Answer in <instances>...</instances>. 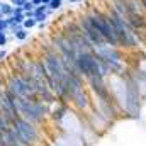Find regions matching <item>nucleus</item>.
Here are the masks:
<instances>
[{"label": "nucleus", "mask_w": 146, "mask_h": 146, "mask_svg": "<svg viewBox=\"0 0 146 146\" xmlns=\"http://www.w3.org/2000/svg\"><path fill=\"white\" fill-rule=\"evenodd\" d=\"M17 109L21 117L41 126L49 119V106L39 99H17Z\"/></svg>", "instance_id": "obj_1"}, {"label": "nucleus", "mask_w": 146, "mask_h": 146, "mask_svg": "<svg viewBox=\"0 0 146 146\" xmlns=\"http://www.w3.org/2000/svg\"><path fill=\"white\" fill-rule=\"evenodd\" d=\"M87 15L90 19V22L94 24V27L100 33V36L106 39V42L112 46V48H119V42H117V36H115V31L112 27L109 21V15L106 14V10L102 7H90L87 10Z\"/></svg>", "instance_id": "obj_2"}, {"label": "nucleus", "mask_w": 146, "mask_h": 146, "mask_svg": "<svg viewBox=\"0 0 146 146\" xmlns=\"http://www.w3.org/2000/svg\"><path fill=\"white\" fill-rule=\"evenodd\" d=\"M10 127L14 129L17 139L21 141L22 146H42V133L37 124L24 117H19Z\"/></svg>", "instance_id": "obj_3"}, {"label": "nucleus", "mask_w": 146, "mask_h": 146, "mask_svg": "<svg viewBox=\"0 0 146 146\" xmlns=\"http://www.w3.org/2000/svg\"><path fill=\"white\" fill-rule=\"evenodd\" d=\"M75 68L85 80H90V78H95V76H104L102 66H100V63L97 60V54H95V49L78 53L76 61H75Z\"/></svg>", "instance_id": "obj_4"}, {"label": "nucleus", "mask_w": 146, "mask_h": 146, "mask_svg": "<svg viewBox=\"0 0 146 146\" xmlns=\"http://www.w3.org/2000/svg\"><path fill=\"white\" fill-rule=\"evenodd\" d=\"M65 37L72 42V46L76 49V53H83V51H92V49H95L94 46H92V42L87 39V36L83 34V31H82V27H80V24H78V21L76 19H72V21H66L63 26H61V29H60Z\"/></svg>", "instance_id": "obj_5"}, {"label": "nucleus", "mask_w": 146, "mask_h": 146, "mask_svg": "<svg viewBox=\"0 0 146 146\" xmlns=\"http://www.w3.org/2000/svg\"><path fill=\"white\" fill-rule=\"evenodd\" d=\"M76 21H78V24H80V27H82L83 34L87 36V39L92 42V46H94L95 49H97V48H102V46H107L106 39L100 36V33H99V31L94 27V24L90 22V19H88L87 12H82V14H78Z\"/></svg>", "instance_id": "obj_6"}, {"label": "nucleus", "mask_w": 146, "mask_h": 146, "mask_svg": "<svg viewBox=\"0 0 146 146\" xmlns=\"http://www.w3.org/2000/svg\"><path fill=\"white\" fill-rule=\"evenodd\" d=\"M12 14H14V5H12V3H3V2H2L0 15H2V17H10Z\"/></svg>", "instance_id": "obj_7"}, {"label": "nucleus", "mask_w": 146, "mask_h": 146, "mask_svg": "<svg viewBox=\"0 0 146 146\" xmlns=\"http://www.w3.org/2000/svg\"><path fill=\"white\" fill-rule=\"evenodd\" d=\"M34 26H37V21L34 19V17L26 19V21H24V24H22V27H24V29H27V31H29V29H33Z\"/></svg>", "instance_id": "obj_8"}, {"label": "nucleus", "mask_w": 146, "mask_h": 146, "mask_svg": "<svg viewBox=\"0 0 146 146\" xmlns=\"http://www.w3.org/2000/svg\"><path fill=\"white\" fill-rule=\"evenodd\" d=\"M27 36H29V33H27V29H24V27H22L19 33H15V34H14V37H15V39H19V41L27 39Z\"/></svg>", "instance_id": "obj_9"}, {"label": "nucleus", "mask_w": 146, "mask_h": 146, "mask_svg": "<svg viewBox=\"0 0 146 146\" xmlns=\"http://www.w3.org/2000/svg\"><path fill=\"white\" fill-rule=\"evenodd\" d=\"M63 5V0H51L49 2V10H60Z\"/></svg>", "instance_id": "obj_10"}, {"label": "nucleus", "mask_w": 146, "mask_h": 146, "mask_svg": "<svg viewBox=\"0 0 146 146\" xmlns=\"http://www.w3.org/2000/svg\"><path fill=\"white\" fill-rule=\"evenodd\" d=\"M7 31H9V22L5 17L0 15V33H7Z\"/></svg>", "instance_id": "obj_11"}, {"label": "nucleus", "mask_w": 146, "mask_h": 146, "mask_svg": "<svg viewBox=\"0 0 146 146\" xmlns=\"http://www.w3.org/2000/svg\"><path fill=\"white\" fill-rule=\"evenodd\" d=\"M22 9H24V14H26V12H33L36 7L33 5V2H31V0H27V2L24 3V7H22Z\"/></svg>", "instance_id": "obj_12"}, {"label": "nucleus", "mask_w": 146, "mask_h": 146, "mask_svg": "<svg viewBox=\"0 0 146 146\" xmlns=\"http://www.w3.org/2000/svg\"><path fill=\"white\" fill-rule=\"evenodd\" d=\"M14 19H15V24H24V21H26V14H15Z\"/></svg>", "instance_id": "obj_13"}, {"label": "nucleus", "mask_w": 146, "mask_h": 146, "mask_svg": "<svg viewBox=\"0 0 146 146\" xmlns=\"http://www.w3.org/2000/svg\"><path fill=\"white\" fill-rule=\"evenodd\" d=\"M34 19L37 21V24H41V22H46V19H48V12H44V14H39V15H36Z\"/></svg>", "instance_id": "obj_14"}, {"label": "nucleus", "mask_w": 146, "mask_h": 146, "mask_svg": "<svg viewBox=\"0 0 146 146\" xmlns=\"http://www.w3.org/2000/svg\"><path fill=\"white\" fill-rule=\"evenodd\" d=\"M7 44V33H0V49Z\"/></svg>", "instance_id": "obj_15"}, {"label": "nucleus", "mask_w": 146, "mask_h": 146, "mask_svg": "<svg viewBox=\"0 0 146 146\" xmlns=\"http://www.w3.org/2000/svg\"><path fill=\"white\" fill-rule=\"evenodd\" d=\"M26 2H27V0H10V3H12L14 7H24Z\"/></svg>", "instance_id": "obj_16"}, {"label": "nucleus", "mask_w": 146, "mask_h": 146, "mask_svg": "<svg viewBox=\"0 0 146 146\" xmlns=\"http://www.w3.org/2000/svg\"><path fill=\"white\" fill-rule=\"evenodd\" d=\"M15 14H24V9L22 7H14V14L12 15H15Z\"/></svg>", "instance_id": "obj_17"}, {"label": "nucleus", "mask_w": 146, "mask_h": 146, "mask_svg": "<svg viewBox=\"0 0 146 146\" xmlns=\"http://www.w3.org/2000/svg\"><path fill=\"white\" fill-rule=\"evenodd\" d=\"M5 58H7V53H5L3 49H0V61H3Z\"/></svg>", "instance_id": "obj_18"}, {"label": "nucleus", "mask_w": 146, "mask_h": 146, "mask_svg": "<svg viewBox=\"0 0 146 146\" xmlns=\"http://www.w3.org/2000/svg\"><path fill=\"white\" fill-rule=\"evenodd\" d=\"M139 3H141V9H143V12L146 14V0H139Z\"/></svg>", "instance_id": "obj_19"}, {"label": "nucleus", "mask_w": 146, "mask_h": 146, "mask_svg": "<svg viewBox=\"0 0 146 146\" xmlns=\"http://www.w3.org/2000/svg\"><path fill=\"white\" fill-rule=\"evenodd\" d=\"M33 2V5L34 7H37V5H42V0H31Z\"/></svg>", "instance_id": "obj_20"}, {"label": "nucleus", "mask_w": 146, "mask_h": 146, "mask_svg": "<svg viewBox=\"0 0 146 146\" xmlns=\"http://www.w3.org/2000/svg\"><path fill=\"white\" fill-rule=\"evenodd\" d=\"M49 2H51V0H42V3H46V5H49Z\"/></svg>", "instance_id": "obj_21"}, {"label": "nucleus", "mask_w": 146, "mask_h": 146, "mask_svg": "<svg viewBox=\"0 0 146 146\" xmlns=\"http://www.w3.org/2000/svg\"><path fill=\"white\" fill-rule=\"evenodd\" d=\"M70 2H72V3H76V2H82V0H70Z\"/></svg>", "instance_id": "obj_22"}, {"label": "nucleus", "mask_w": 146, "mask_h": 146, "mask_svg": "<svg viewBox=\"0 0 146 146\" xmlns=\"http://www.w3.org/2000/svg\"><path fill=\"white\" fill-rule=\"evenodd\" d=\"M0 146H5V145H3V141H2V139H0Z\"/></svg>", "instance_id": "obj_23"}, {"label": "nucleus", "mask_w": 146, "mask_h": 146, "mask_svg": "<svg viewBox=\"0 0 146 146\" xmlns=\"http://www.w3.org/2000/svg\"><path fill=\"white\" fill-rule=\"evenodd\" d=\"M0 10H2V2H0Z\"/></svg>", "instance_id": "obj_24"}]
</instances>
